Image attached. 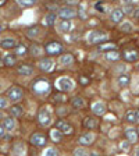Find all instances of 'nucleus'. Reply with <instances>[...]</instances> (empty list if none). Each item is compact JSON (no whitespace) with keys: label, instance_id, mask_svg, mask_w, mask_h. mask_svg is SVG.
I'll return each instance as SVG.
<instances>
[{"label":"nucleus","instance_id":"26","mask_svg":"<svg viewBox=\"0 0 139 156\" xmlns=\"http://www.w3.org/2000/svg\"><path fill=\"white\" fill-rule=\"evenodd\" d=\"M61 134H63V132L60 131L59 128H54V130H52V131H50V137H52V140L56 141V142L61 141Z\"/></svg>","mask_w":139,"mask_h":156},{"label":"nucleus","instance_id":"22","mask_svg":"<svg viewBox=\"0 0 139 156\" xmlns=\"http://www.w3.org/2000/svg\"><path fill=\"white\" fill-rule=\"evenodd\" d=\"M120 57H121V54H120L118 52H117V50H113V52H111V50H109L107 52V54H106V59H107V60H110V61H117V60H120Z\"/></svg>","mask_w":139,"mask_h":156},{"label":"nucleus","instance_id":"10","mask_svg":"<svg viewBox=\"0 0 139 156\" xmlns=\"http://www.w3.org/2000/svg\"><path fill=\"white\" fill-rule=\"evenodd\" d=\"M17 71H18V74H21V75L28 77V75H32V74H33V68H32L31 66H28V64H21V66H18Z\"/></svg>","mask_w":139,"mask_h":156},{"label":"nucleus","instance_id":"32","mask_svg":"<svg viewBox=\"0 0 139 156\" xmlns=\"http://www.w3.org/2000/svg\"><path fill=\"white\" fill-rule=\"evenodd\" d=\"M125 119H127L128 123H136V120H135V112H134V110H128L127 114H125Z\"/></svg>","mask_w":139,"mask_h":156},{"label":"nucleus","instance_id":"41","mask_svg":"<svg viewBox=\"0 0 139 156\" xmlns=\"http://www.w3.org/2000/svg\"><path fill=\"white\" fill-rule=\"evenodd\" d=\"M96 10H97V11H100V13H104V8H103V6H102L100 3L96 4Z\"/></svg>","mask_w":139,"mask_h":156},{"label":"nucleus","instance_id":"8","mask_svg":"<svg viewBox=\"0 0 139 156\" xmlns=\"http://www.w3.org/2000/svg\"><path fill=\"white\" fill-rule=\"evenodd\" d=\"M59 88L61 91H71L74 88V82L70 78H67V77H63V78L59 80Z\"/></svg>","mask_w":139,"mask_h":156},{"label":"nucleus","instance_id":"54","mask_svg":"<svg viewBox=\"0 0 139 156\" xmlns=\"http://www.w3.org/2000/svg\"><path fill=\"white\" fill-rule=\"evenodd\" d=\"M138 70H139V64H138Z\"/></svg>","mask_w":139,"mask_h":156},{"label":"nucleus","instance_id":"6","mask_svg":"<svg viewBox=\"0 0 139 156\" xmlns=\"http://www.w3.org/2000/svg\"><path fill=\"white\" fill-rule=\"evenodd\" d=\"M59 16L61 17L63 20H71V18H75V17H77V11L72 7H68V6H67V7L60 8Z\"/></svg>","mask_w":139,"mask_h":156},{"label":"nucleus","instance_id":"12","mask_svg":"<svg viewBox=\"0 0 139 156\" xmlns=\"http://www.w3.org/2000/svg\"><path fill=\"white\" fill-rule=\"evenodd\" d=\"M16 40L13 39V38H4V39L0 40V46L3 49H14L16 46Z\"/></svg>","mask_w":139,"mask_h":156},{"label":"nucleus","instance_id":"15","mask_svg":"<svg viewBox=\"0 0 139 156\" xmlns=\"http://www.w3.org/2000/svg\"><path fill=\"white\" fill-rule=\"evenodd\" d=\"M117 82H118L120 87L125 88V87H128V85H129V82H131V78H129V75H127V74H121V75H118V78H117Z\"/></svg>","mask_w":139,"mask_h":156},{"label":"nucleus","instance_id":"18","mask_svg":"<svg viewBox=\"0 0 139 156\" xmlns=\"http://www.w3.org/2000/svg\"><path fill=\"white\" fill-rule=\"evenodd\" d=\"M71 21L70 20H63L59 22V31L60 32H68L71 29Z\"/></svg>","mask_w":139,"mask_h":156},{"label":"nucleus","instance_id":"37","mask_svg":"<svg viewBox=\"0 0 139 156\" xmlns=\"http://www.w3.org/2000/svg\"><path fill=\"white\" fill-rule=\"evenodd\" d=\"M57 149H54V148H52V149H48V151H46V155L48 156H54V155H57Z\"/></svg>","mask_w":139,"mask_h":156},{"label":"nucleus","instance_id":"35","mask_svg":"<svg viewBox=\"0 0 139 156\" xmlns=\"http://www.w3.org/2000/svg\"><path fill=\"white\" fill-rule=\"evenodd\" d=\"M121 31L123 32H131L132 31V25L131 24H124L123 27H121Z\"/></svg>","mask_w":139,"mask_h":156},{"label":"nucleus","instance_id":"27","mask_svg":"<svg viewBox=\"0 0 139 156\" xmlns=\"http://www.w3.org/2000/svg\"><path fill=\"white\" fill-rule=\"evenodd\" d=\"M72 107L74 109H82L83 106H85V103H83V99H81V98H74L71 102Z\"/></svg>","mask_w":139,"mask_h":156},{"label":"nucleus","instance_id":"52","mask_svg":"<svg viewBox=\"0 0 139 156\" xmlns=\"http://www.w3.org/2000/svg\"><path fill=\"white\" fill-rule=\"evenodd\" d=\"M1 64H3V60H0V67H1Z\"/></svg>","mask_w":139,"mask_h":156},{"label":"nucleus","instance_id":"47","mask_svg":"<svg viewBox=\"0 0 139 156\" xmlns=\"http://www.w3.org/2000/svg\"><path fill=\"white\" fill-rule=\"evenodd\" d=\"M3 135H4V127L0 125V137H3Z\"/></svg>","mask_w":139,"mask_h":156},{"label":"nucleus","instance_id":"29","mask_svg":"<svg viewBox=\"0 0 139 156\" xmlns=\"http://www.w3.org/2000/svg\"><path fill=\"white\" fill-rule=\"evenodd\" d=\"M27 35L29 38H36L39 35V27H32V28H28L27 29Z\"/></svg>","mask_w":139,"mask_h":156},{"label":"nucleus","instance_id":"30","mask_svg":"<svg viewBox=\"0 0 139 156\" xmlns=\"http://www.w3.org/2000/svg\"><path fill=\"white\" fill-rule=\"evenodd\" d=\"M40 52H42V49H40L36 43H32L31 45V48H29V53H31L32 56H39Z\"/></svg>","mask_w":139,"mask_h":156},{"label":"nucleus","instance_id":"17","mask_svg":"<svg viewBox=\"0 0 139 156\" xmlns=\"http://www.w3.org/2000/svg\"><path fill=\"white\" fill-rule=\"evenodd\" d=\"M83 127L86 128V130H93V128L97 127V121H96V119H93V117H88V119H85V121H83Z\"/></svg>","mask_w":139,"mask_h":156},{"label":"nucleus","instance_id":"49","mask_svg":"<svg viewBox=\"0 0 139 156\" xmlns=\"http://www.w3.org/2000/svg\"><path fill=\"white\" fill-rule=\"evenodd\" d=\"M4 4H6V0H0V7H1V6H4Z\"/></svg>","mask_w":139,"mask_h":156},{"label":"nucleus","instance_id":"48","mask_svg":"<svg viewBox=\"0 0 139 156\" xmlns=\"http://www.w3.org/2000/svg\"><path fill=\"white\" fill-rule=\"evenodd\" d=\"M123 3L124 4H132L134 3V0H123Z\"/></svg>","mask_w":139,"mask_h":156},{"label":"nucleus","instance_id":"24","mask_svg":"<svg viewBox=\"0 0 139 156\" xmlns=\"http://www.w3.org/2000/svg\"><path fill=\"white\" fill-rule=\"evenodd\" d=\"M60 61H61V64H64V66H71V64L74 63V57L67 53V54H63V56L60 57Z\"/></svg>","mask_w":139,"mask_h":156},{"label":"nucleus","instance_id":"34","mask_svg":"<svg viewBox=\"0 0 139 156\" xmlns=\"http://www.w3.org/2000/svg\"><path fill=\"white\" fill-rule=\"evenodd\" d=\"M7 107V99H4L0 96V110H3V109Z\"/></svg>","mask_w":139,"mask_h":156},{"label":"nucleus","instance_id":"20","mask_svg":"<svg viewBox=\"0 0 139 156\" xmlns=\"http://www.w3.org/2000/svg\"><path fill=\"white\" fill-rule=\"evenodd\" d=\"M123 17H124V11L123 10H114V11L111 13V21L113 22H120V21L123 20Z\"/></svg>","mask_w":139,"mask_h":156},{"label":"nucleus","instance_id":"28","mask_svg":"<svg viewBox=\"0 0 139 156\" xmlns=\"http://www.w3.org/2000/svg\"><path fill=\"white\" fill-rule=\"evenodd\" d=\"M54 21H56V14H53V13H50V14H48L45 17V24L49 25V27L54 25Z\"/></svg>","mask_w":139,"mask_h":156},{"label":"nucleus","instance_id":"45","mask_svg":"<svg viewBox=\"0 0 139 156\" xmlns=\"http://www.w3.org/2000/svg\"><path fill=\"white\" fill-rule=\"evenodd\" d=\"M88 82H89V80H88V78H83V77L81 78V84L85 85V84H88Z\"/></svg>","mask_w":139,"mask_h":156},{"label":"nucleus","instance_id":"43","mask_svg":"<svg viewBox=\"0 0 139 156\" xmlns=\"http://www.w3.org/2000/svg\"><path fill=\"white\" fill-rule=\"evenodd\" d=\"M121 148H123L124 151H128V148H129V145H128V142H123V144H121Z\"/></svg>","mask_w":139,"mask_h":156},{"label":"nucleus","instance_id":"21","mask_svg":"<svg viewBox=\"0 0 139 156\" xmlns=\"http://www.w3.org/2000/svg\"><path fill=\"white\" fill-rule=\"evenodd\" d=\"M10 113H11L13 117H21L22 116V113H24V109H22V106H20V104H16V106H13L11 107Z\"/></svg>","mask_w":139,"mask_h":156},{"label":"nucleus","instance_id":"42","mask_svg":"<svg viewBox=\"0 0 139 156\" xmlns=\"http://www.w3.org/2000/svg\"><path fill=\"white\" fill-rule=\"evenodd\" d=\"M132 16L139 20V7H138V8H134V13H132Z\"/></svg>","mask_w":139,"mask_h":156},{"label":"nucleus","instance_id":"40","mask_svg":"<svg viewBox=\"0 0 139 156\" xmlns=\"http://www.w3.org/2000/svg\"><path fill=\"white\" fill-rule=\"evenodd\" d=\"M64 95H57V96H54V100L56 102H64Z\"/></svg>","mask_w":139,"mask_h":156},{"label":"nucleus","instance_id":"33","mask_svg":"<svg viewBox=\"0 0 139 156\" xmlns=\"http://www.w3.org/2000/svg\"><path fill=\"white\" fill-rule=\"evenodd\" d=\"M99 49L100 50H114V49H117V46L114 43H107V45H100Z\"/></svg>","mask_w":139,"mask_h":156},{"label":"nucleus","instance_id":"50","mask_svg":"<svg viewBox=\"0 0 139 156\" xmlns=\"http://www.w3.org/2000/svg\"><path fill=\"white\" fill-rule=\"evenodd\" d=\"M135 155H138V156H139V148H138V149H136V151H135Z\"/></svg>","mask_w":139,"mask_h":156},{"label":"nucleus","instance_id":"5","mask_svg":"<svg viewBox=\"0 0 139 156\" xmlns=\"http://www.w3.org/2000/svg\"><path fill=\"white\" fill-rule=\"evenodd\" d=\"M38 120H39V123L42 125H45V127L52 123V116H50V113H49L48 109H40L39 114H38Z\"/></svg>","mask_w":139,"mask_h":156},{"label":"nucleus","instance_id":"14","mask_svg":"<svg viewBox=\"0 0 139 156\" xmlns=\"http://www.w3.org/2000/svg\"><path fill=\"white\" fill-rule=\"evenodd\" d=\"M124 59L127 61H136L139 59V53L136 50H128L124 53Z\"/></svg>","mask_w":139,"mask_h":156},{"label":"nucleus","instance_id":"23","mask_svg":"<svg viewBox=\"0 0 139 156\" xmlns=\"http://www.w3.org/2000/svg\"><path fill=\"white\" fill-rule=\"evenodd\" d=\"M16 56L14 54H6L3 59V64L4 66H8V67H11V66H14L16 64Z\"/></svg>","mask_w":139,"mask_h":156},{"label":"nucleus","instance_id":"36","mask_svg":"<svg viewBox=\"0 0 139 156\" xmlns=\"http://www.w3.org/2000/svg\"><path fill=\"white\" fill-rule=\"evenodd\" d=\"M74 153H75V155H88V151L86 149H82V148H78L74 151Z\"/></svg>","mask_w":139,"mask_h":156},{"label":"nucleus","instance_id":"11","mask_svg":"<svg viewBox=\"0 0 139 156\" xmlns=\"http://www.w3.org/2000/svg\"><path fill=\"white\" fill-rule=\"evenodd\" d=\"M92 112L95 113L96 116H102V114H104V112H106V107H104L103 103L96 102V103L92 104Z\"/></svg>","mask_w":139,"mask_h":156},{"label":"nucleus","instance_id":"9","mask_svg":"<svg viewBox=\"0 0 139 156\" xmlns=\"http://www.w3.org/2000/svg\"><path fill=\"white\" fill-rule=\"evenodd\" d=\"M80 144L83 145V146H88V145H91L93 141H95V135L93 134H91V132H86V134H82V135L80 137Z\"/></svg>","mask_w":139,"mask_h":156},{"label":"nucleus","instance_id":"51","mask_svg":"<svg viewBox=\"0 0 139 156\" xmlns=\"http://www.w3.org/2000/svg\"><path fill=\"white\" fill-rule=\"evenodd\" d=\"M1 31H3V27H1V25H0V32H1Z\"/></svg>","mask_w":139,"mask_h":156},{"label":"nucleus","instance_id":"25","mask_svg":"<svg viewBox=\"0 0 139 156\" xmlns=\"http://www.w3.org/2000/svg\"><path fill=\"white\" fill-rule=\"evenodd\" d=\"M14 49H16V54H17V56H25V54H27V52H28V49L25 48L22 43L16 45V46H14Z\"/></svg>","mask_w":139,"mask_h":156},{"label":"nucleus","instance_id":"46","mask_svg":"<svg viewBox=\"0 0 139 156\" xmlns=\"http://www.w3.org/2000/svg\"><path fill=\"white\" fill-rule=\"evenodd\" d=\"M135 120L136 123H139V110H135Z\"/></svg>","mask_w":139,"mask_h":156},{"label":"nucleus","instance_id":"39","mask_svg":"<svg viewBox=\"0 0 139 156\" xmlns=\"http://www.w3.org/2000/svg\"><path fill=\"white\" fill-rule=\"evenodd\" d=\"M80 17H81V18H85V17H86V16H85V10H83L82 4H80Z\"/></svg>","mask_w":139,"mask_h":156},{"label":"nucleus","instance_id":"2","mask_svg":"<svg viewBox=\"0 0 139 156\" xmlns=\"http://www.w3.org/2000/svg\"><path fill=\"white\" fill-rule=\"evenodd\" d=\"M45 50L48 54H59V53L63 52V45L60 42H49L45 46Z\"/></svg>","mask_w":139,"mask_h":156},{"label":"nucleus","instance_id":"13","mask_svg":"<svg viewBox=\"0 0 139 156\" xmlns=\"http://www.w3.org/2000/svg\"><path fill=\"white\" fill-rule=\"evenodd\" d=\"M38 66H39V68L42 70V71H49L53 66V61L50 60V59H42Z\"/></svg>","mask_w":139,"mask_h":156},{"label":"nucleus","instance_id":"53","mask_svg":"<svg viewBox=\"0 0 139 156\" xmlns=\"http://www.w3.org/2000/svg\"><path fill=\"white\" fill-rule=\"evenodd\" d=\"M1 117H3V116H1V113H0V119H1Z\"/></svg>","mask_w":139,"mask_h":156},{"label":"nucleus","instance_id":"1","mask_svg":"<svg viewBox=\"0 0 139 156\" xmlns=\"http://www.w3.org/2000/svg\"><path fill=\"white\" fill-rule=\"evenodd\" d=\"M107 34L103 31H92L88 36V42L89 43H102L104 40H107Z\"/></svg>","mask_w":139,"mask_h":156},{"label":"nucleus","instance_id":"3","mask_svg":"<svg viewBox=\"0 0 139 156\" xmlns=\"http://www.w3.org/2000/svg\"><path fill=\"white\" fill-rule=\"evenodd\" d=\"M56 128H59L60 131L63 132V134H65V135H71L72 132H74L72 125L70 124V123H67V121H64V120H57L56 121Z\"/></svg>","mask_w":139,"mask_h":156},{"label":"nucleus","instance_id":"7","mask_svg":"<svg viewBox=\"0 0 139 156\" xmlns=\"http://www.w3.org/2000/svg\"><path fill=\"white\" fill-rule=\"evenodd\" d=\"M46 137L43 134H39V132H36L31 137V144L35 145V146H45L46 145Z\"/></svg>","mask_w":139,"mask_h":156},{"label":"nucleus","instance_id":"16","mask_svg":"<svg viewBox=\"0 0 139 156\" xmlns=\"http://www.w3.org/2000/svg\"><path fill=\"white\" fill-rule=\"evenodd\" d=\"M125 137H127V140L129 142H135L138 140V131L134 130V128H128L127 131H125Z\"/></svg>","mask_w":139,"mask_h":156},{"label":"nucleus","instance_id":"38","mask_svg":"<svg viewBox=\"0 0 139 156\" xmlns=\"http://www.w3.org/2000/svg\"><path fill=\"white\" fill-rule=\"evenodd\" d=\"M132 10H134V7H132L131 4H127V8H125V14H131V16H132V13H134Z\"/></svg>","mask_w":139,"mask_h":156},{"label":"nucleus","instance_id":"4","mask_svg":"<svg viewBox=\"0 0 139 156\" xmlns=\"http://www.w3.org/2000/svg\"><path fill=\"white\" fill-rule=\"evenodd\" d=\"M7 98L11 102H18L22 98V89L18 88V87H11L7 91Z\"/></svg>","mask_w":139,"mask_h":156},{"label":"nucleus","instance_id":"19","mask_svg":"<svg viewBox=\"0 0 139 156\" xmlns=\"http://www.w3.org/2000/svg\"><path fill=\"white\" fill-rule=\"evenodd\" d=\"M3 127H4V130L11 131L13 128L16 127V121H14V119H13V117H6V119L3 120Z\"/></svg>","mask_w":139,"mask_h":156},{"label":"nucleus","instance_id":"44","mask_svg":"<svg viewBox=\"0 0 139 156\" xmlns=\"http://www.w3.org/2000/svg\"><path fill=\"white\" fill-rule=\"evenodd\" d=\"M67 4H77L78 3V0H64Z\"/></svg>","mask_w":139,"mask_h":156},{"label":"nucleus","instance_id":"31","mask_svg":"<svg viewBox=\"0 0 139 156\" xmlns=\"http://www.w3.org/2000/svg\"><path fill=\"white\" fill-rule=\"evenodd\" d=\"M21 7H32L36 3V0H17Z\"/></svg>","mask_w":139,"mask_h":156}]
</instances>
